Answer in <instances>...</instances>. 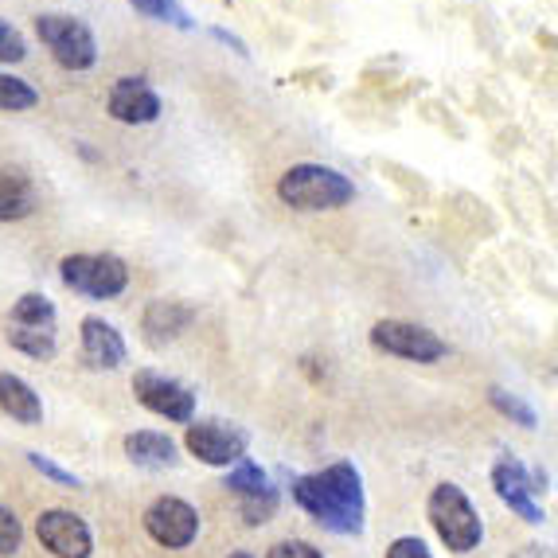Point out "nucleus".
<instances>
[{
    "label": "nucleus",
    "instance_id": "f257e3e1",
    "mask_svg": "<svg viewBox=\"0 0 558 558\" xmlns=\"http://www.w3.org/2000/svg\"><path fill=\"white\" fill-rule=\"evenodd\" d=\"M293 504L332 535H360L367 520V496H363V473L352 461H332L317 473L293 476L289 484Z\"/></svg>",
    "mask_w": 558,
    "mask_h": 558
},
{
    "label": "nucleus",
    "instance_id": "b1692460",
    "mask_svg": "<svg viewBox=\"0 0 558 558\" xmlns=\"http://www.w3.org/2000/svg\"><path fill=\"white\" fill-rule=\"evenodd\" d=\"M239 512H242V520L251 523V527H262V523H270L274 512H278V488H266V493L239 500Z\"/></svg>",
    "mask_w": 558,
    "mask_h": 558
},
{
    "label": "nucleus",
    "instance_id": "6e6552de",
    "mask_svg": "<svg viewBox=\"0 0 558 558\" xmlns=\"http://www.w3.org/2000/svg\"><path fill=\"white\" fill-rule=\"evenodd\" d=\"M141 527L153 543L168 550H184L199 539V512L180 496H157L141 515Z\"/></svg>",
    "mask_w": 558,
    "mask_h": 558
},
{
    "label": "nucleus",
    "instance_id": "9d476101",
    "mask_svg": "<svg viewBox=\"0 0 558 558\" xmlns=\"http://www.w3.org/2000/svg\"><path fill=\"white\" fill-rule=\"evenodd\" d=\"M493 488H496V496L512 508V515H520L523 523H531V527L547 523V512L539 508V493H535V481H531V469L523 465V461H515V457L496 461Z\"/></svg>",
    "mask_w": 558,
    "mask_h": 558
},
{
    "label": "nucleus",
    "instance_id": "ddd939ff",
    "mask_svg": "<svg viewBox=\"0 0 558 558\" xmlns=\"http://www.w3.org/2000/svg\"><path fill=\"white\" fill-rule=\"evenodd\" d=\"M78 344H83V363L90 372H118L121 363L130 360L125 336L102 317H83V325H78Z\"/></svg>",
    "mask_w": 558,
    "mask_h": 558
},
{
    "label": "nucleus",
    "instance_id": "7c9ffc66",
    "mask_svg": "<svg viewBox=\"0 0 558 558\" xmlns=\"http://www.w3.org/2000/svg\"><path fill=\"white\" fill-rule=\"evenodd\" d=\"M512 558H555V555H550V547H539V543H527V547L512 550Z\"/></svg>",
    "mask_w": 558,
    "mask_h": 558
},
{
    "label": "nucleus",
    "instance_id": "412c9836",
    "mask_svg": "<svg viewBox=\"0 0 558 558\" xmlns=\"http://www.w3.org/2000/svg\"><path fill=\"white\" fill-rule=\"evenodd\" d=\"M9 344L16 352L32 355V360H56L59 344H56V328H12Z\"/></svg>",
    "mask_w": 558,
    "mask_h": 558
},
{
    "label": "nucleus",
    "instance_id": "f3484780",
    "mask_svg": "<svg viewBox=\"0 0 558 558\" xmlns=\"http://www.w3.org/2000/svg\"><path fill=\"white\" fill-rule=\"evenodd\" d=\"M36 184L20 168L0 165V223H20L36 211Z\"/></svg>",
    "mask_w": 558,
    "mask_h": 558
},
{
    "label": "nucleus",
    "instance_id": "2f4dec72",
    "mask_svg": "<svg viewBox=\"0 0 558 558\" xmlns=\"http://www.w3.org/2000/svg\"><path fill=\"white\" fill-rule=\"evenodd\" d=\"M227 558H254V555H251V550H231Z\"/></svg>",
    "mask_w": 558,
    "mask_h": 558
},
{
    "label": "nucleus",
    "instance_id": "bb28decb",
    "mask_svg": "<svg viewBox=\"0 0 558 558\" xmlns=\"http://www.w3.org/2000/svg\"><path fill=\"white\" fill-rule=\"evenodd\" d=\"M20 547H24V523L0 504V555H16Z\"/></svg>",
    "mask_w": 558,
    "mask_h": 558
},
{
    "label": "nucleus",
    "instance_id": "2eb2a0df",
    "mask_svg": "<svg viewBox=\"0 0 558 558\" xmlns=\"http://www.w3.org/2000/svg\"><path fill=\"white\" fill-rule=\"evenodd\" d=\"M125 457L141 469H172L180 461L177 441L160 434V429H137V434H125Z\"/></svg>",
    "mask_w": 558,
    "mask_h": 558
},
{
    "label": "nucleus",
    "instance_id": "c85d7f7f",
    "mask_svg": "<svg viewBox=\"0 0 558 558\" xmlns=\"http://www.w3.org/2000/svg\"><path fill=\"white\" fill-rule=\"evenodd\" d=\"M387 558H434V555H429V547L418 535H399V539L387 547Z\"/></svg>",
    "mask_w": 558,
    "mask_h": 558
},
{
    "label": "nucleus",
    "instance_id": "dca6fc26",
    "mask_svg": "<svg viewBox=\"0 0 558 558\" xmlns=\"http://www.w3.org/2000/svg\"><path fill=\"white\" fill-rule=\"evenodd\" d=\"M0 410L20 426H39L44 422V402H39L36 387L12 372H0Z\"/></svg>",
    "mask_w": 558,
    "mask_h": 558
},
{
    "label": "nucleus",
    "instance_id": "cd10ccee",
    "mask_svg": "<svg viewBox=\"0 0 558 558\" xmlns=\"http://www.w3.org/2000/svg\"><path fill=\"white\" fill-rule=\"evenodd\" d=\"M266 558H325V550H317L305 539H281V543H274Z\"/></svg>",
    "mask_w": 558,
    "mask_h": 558
},
{
    "label": "nucleus",
    "instance_id": "f8f14e48",
    "mask_svg": "<svg viewBox=\"0 0 558 558\" xmlns=\"http://www.w3.org/2000/svg\"><path fill=\"white\" fill-rule=\"evenodd\" d=\"M106 110H110V118L121 121V125H153V121L160 118V110H165V102H160V94L153 90L145 78L125 75L110 86Z\"/></svg>",
    "mask_w": 558,
    "mask_h": 558
},
{
    "label": "nucleus",
    "instance_id": "0eeeda50",
    "mask_svg": "<svg viewBox=\"0 0 558 558\" xmlns=\"http://www.w3.org/2000/svg\"><path fill=\"white\" fill-rule=\"evenodd\" d=\"M372 348L387 355H399L410 363H438L449 355V344L434 328L414 325V320H379L372 328Z\"/></svg>",
    "mask_w": 558,
    "mask_h": 558
},
{
    "label": "nucleus",
    "instance_id": "a211bd4d",
    "mask_svg": "<svg viewBox=\"0 0 558 558\" xmlns=\"http://www.w3.org/2000/svg\"><path fill=\"white\" fill-rule=\"evenodd\" d=\"M12 325L16 328H56V301L44 293H24L12 305Z\"/></svg>",
    "mask_w": 558,
    "mask_h": 558
},
{
    "label": "nucleus",
    "instance_id": "39448f33",
    "mask_svg": "<svg viewBox=\"0 0 558 558\" xmlns=\"http://www.w3.org/2000/svg\"><path fill=\"white\" fill-rule=\"evenodd\" d=\"M59 278L83 298L113 301L130 289V266L118 254H66L59 262Z\"/></svg>",
    "mask_w": 558,
    "mask_h": 558
},
{
    "label": "nucleus",
    "instance_id": "a878e982",
    "mask_svg": "<svg viewBox=\"0 0 558 558\" xmlns=\"http://www.w3.org/2000/svg\"><path fill=\"white\" fill-rule=\"evenodd\" d=\"M24 457H28V465L36 469L39 476H47V481H56L59 488H83V481H78V476L71 473V469H63L59 461H51L47 453H39V449H32V453H24Z\"/></svg>",
    "mask_w": 558,
    "mask_h": 558
},
{
    "label": "nucleus",
    "instance_id": "4468645a",
    "mask_svg": "<svg viewBox=\"0 0 558 558\" xmlns=\"http://www.w3.org/2000/svg\"><path fill=\"white\" fill-rule=\"evenodd\" d=\"M196 325V308L187 305V301H149L145 313H141V328H145V340L149 344H168V340H177L180 332Z\"/></svg>",
    "mask_w": 558,
    "mask_h": 558
},
{
    "label": "nucleus",
    "instance_id": "aec40b11",
    "mask_svg": "<svg viewBox=\"0 0 558 558\" xmlns=\"http://www.w3.org/2000/svg\"><path fill=\"white\" fill-rule=\"evenodd\" d=\"M223 488H227V493L239 496V500H246V496L266 493V488H274V484H270V476H266V469L254 465L251 457H246V461H239V465H234V469H227Z\"/></svg>",
    "mask_w": 558,
    "mask_h": 558
},
{
    "label": "nucleus",
    "instance_id": "5701e85b",
    "mask_svg": "<svg viewBox=\"0 0 558 558\" xmlns=\"http://www.w3.org/2000/svg\"><path fill=\"white\" fill-rule=\"evenodd\" d=\"M130 4L141 12V16L157 20V24H172V28H184V32L196 28V24H192V16L180 9V0H130Z\"/></svg>",
    "mask_w": 558,
    "mask_h": 558
},
{
    "label": "nucleus",
    "instance_id": "7ed1b4c3",
    "mask_svg": "<svg viewBox=\"0 0 558 558\" xmlns=\"http://www.w3.org/2000/svg\"><path fill=\"white\" fill-rule=\"evenodd\" d=\"M426 520L453 555H469V550H476L484 539V523H481V515H476L473 500H469L465 488H457L453 481L434 484V493H429V500H426Z\"/></svg>",
    "mask_w": 558,
    "mask_h": 558
},
{
    "label": "nucleus",
    "instance_id": "20e7f679",
    "mask_svg": "<svg viewBox=\"0 0 558 558\" xmlns=\"http://www.w3.org/2000/svg\"><path fill=\"white\" fill-rule=\"evenodd\" d=\"M36 36L63 71H90L98 63V39L90 24H83L71 12H39Z\"/></svg>",
    "mask_w": 558,
    "mask_h": 558
},
{
    "label": "nucleus",
    "instance_id": "4be33fe9",
    "mask_svg": "<svg viewBox=\"0 0 558 558\" xmlns=\"http://www.w3.org/2000/svg\"><path fill=\"white\" fill-rule=\"evenodd\" d=\"M488 402H493V410H500L508 422H515V426H523V429L539 426V414H535V407H531V402H523L520 395L504 391V387H488Z\"/></svg>",
    "mask_w": 558,
    "mask_h": 558
},
{
    "label": "nucleus",
    "instance_id": "423d86ee",
    "mask_svg": "<svg viewBox=\"0 0 558 558\" xmlns=\"http://www.w3.org/2000/svg\"><path fill=\"white\" fill-rule=\"evenodd\" d=\"M187 453L204 461L211 469H234L239 461H246V449H251V434L242 426H231V422H187L184 434Z\"/></svg>",
    "mask_w": 558,
    "mask_h": 558
},
{
    "label": "nucleus",
    "instance_id": "6ab92c4d",
    "mask_svg": "<svg viewBox=\"0 0 558 558\" xmlns=\"http://www.w3.org/2000/svg\"><path fill=\"white\" fill-rule=\"evenodd\" d=\"M39 106V90L28 78L12 75V71H0V110L4 113H24Z\"/></svg>",
    "mask_w": 558,
    "mask_h": 558
},
{
    "label": "nucleus",
    "instance_id": "f03ea898",
    "mask_svg": "<svg viewBox=\"0 0 558 558\" xmlns=\"http://www.w3.org/2000/svg\"><path fill=\"white\" fill-rule=\"evenodd\" d=\"M278 199L293 211H340L355 199V184L340 168L305 160V165H293L281 172Z\"/></svg>",
    "mask_w": 558,
    "mask_h": 558
},
{
    "label": "nucleus",
    "instance_id": "9b49d317",
    "mask_svg": "<svg viewBox=\"0 0 558 558\" xmlns=\"http://www.w3.org/2000/svg\"><path fill=\"white\" fill-rule=\"evenodd\" d=\"M36 535L44 550L56 558H90L94 555V535L86 527L83 515L66 512V508H47L36 520Z\"/></svg>",
    "mask_w": 558,
    "mask_h": 558
},
{
    "label": "nucleus",
    "instance_id": "c756f323",
    "mask_svg": "<svg viewBox=\"0 0 558 558\" xmlns=\"http://www.w3.org/2000/svg\"><path fill=\"white\" fill-rule=\"evenodd\" d=\"M207 36L219 39V44H223V47H231L234 56H242V59L251 56V47H246V39L234 36V32H227V28H219V24H211V28H207Z\"/></svg>",
    "mask_w": 558,
    "mask_h": 558
},
{
    "label": "nucleus",
    "instance_id": "1a4fd4ad",
    "mask_svg": "<svg viewBox=\"0 0 558 558\" xmlns=\"http://www.w3.org/2000/svg\"><path fill=\"white\" fill-rule=\"evenodd\" d=\"M133 395H137L141 407L153 410L157 418L177 422V426L196 422V395L180 379H168V375H160V372H137L133 375Z\"/></svg>",
    "mask_w": 558,
    "mask_h": 558
},
{
    "label": "nucleus",
    "instance_id": "393cba45",
    "mask_svg": "<svg viewBox=\"0 0 558 558\" xmlns=\"http://www.w3.org/2000/svg\"><path fill=\"white\" fill-rule=\"evenodd\" d=\"M28 59V39H24V32L12 24V20L0 16V63H24Z\"/></svg>",
    "mask_w": 558,
    "mask_h": 558
}]
</instances>
